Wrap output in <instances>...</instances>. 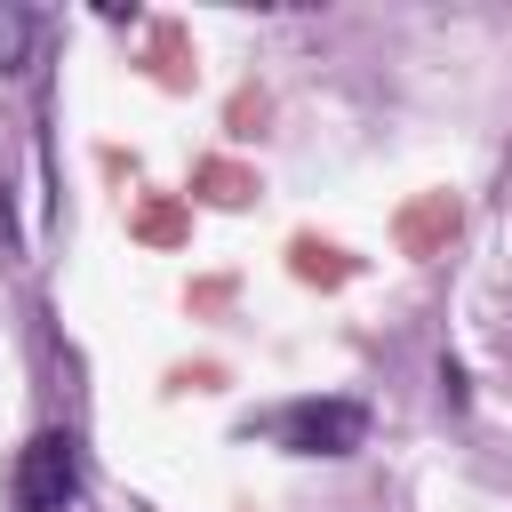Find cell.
Returning <instances> with one entry per match:
<instances>
[{
    "instance_id": "obj_2",
    "label": "cell",
    "mask_w": 512,
    "mask_h": 512,
    "mask_svg": "<svg viewBox=\"0 0 512 512\" xmlns=\"http://www.w3.org/2000/svg\"><path fill=\"white\" fill-rule=\"evenodd\" d=\"M80 440L72 432H32L16 448V512H80Z\"/></svg>"
},
{
    "instance_id": "obj_1",
    "label": "cell",
    "mask_w": 512,
    "mask_h": 512,
    "mask_svg": "<svg viewBox=\"0 0 512 512\" xmlns=\"http://www.w3.org/2000/svg\"><path fill=\"white\" fill-rule=\"evenodd\" d=\"M248 432H264L288 456H352V448H368V408L328 392V400H288L272 416H248Z\"/></svg>"
},
{
    "instance_id": "obj_3",
    "label": "cell",
    "mask_w": 512,
    "mask_h": 512,
    "mask_svg": "<svg viewBox=\"0 0 512 512\" xmlns=\"http://www.w3.org/2000/svg\"><path fill=\"white\" fill-rule=\"evenodd\" d=\"M32 48H40V16L0 0V72H24V64H32Z\"/></svg>"
}]
</instances>
